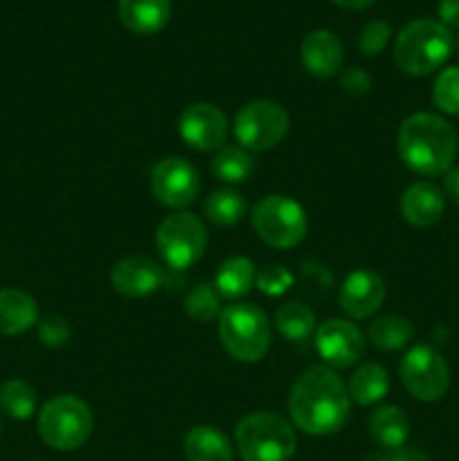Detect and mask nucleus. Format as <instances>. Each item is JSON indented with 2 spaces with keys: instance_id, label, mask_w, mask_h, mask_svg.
I'll return each mask as SVG.
<instances>
[{
  "instance_id": "f257e3e1",
  "label": "nucleus",
  "mask_w": 459,
  "mask_h": 461,
  "mask_svg": "<svg viewBox=\"0 0 459 461\" xmlns=\"http://www.w3.org/2000/svg\"><path fill=\"white\" fill-rule=\"evenodd\" d=\"M292 423L306 435H336L349 419L351 399L331 367L313 365L292 385L288 396Z\"/></svg>"
},
{
  "instance_id": "f03ea898",
  "label": "nucleus",
  "mask_w": 459,
  "mask_h": 461,
  "mask_svg": "<svg viewBox=\"0 0 459 461\" xmlns=\"http://www.w3.org/2000/svg\"><path fill=\"white\" fill-rule=\"evenodd\" d=\"M399 156L417 174L441 176L457 158V133L435 113H414L400 124Z\"/></svg>"
},
{
  "instance_id": "7ed1b4c3",
  "label": "nucleus",
  "mask_w": 459,
  "mask_h": 461,
  "mask_svg": "<svg viewBox=\"0 0 459 461\" xmlns=\"http://www.w3.org/2000/svg\"><path fill=\"white\" fill-rule=\"evenodd\" d=\"M453 52V34L432 18H418L400 30L394 45V61L405 75L426 77L446 63Z\"/></svg>"
},
{
  "instance_id": "20e7f679",
  "label": "nucleus",
  "mask_w": 459,
  "mask_h": 461,
  "mask_svg": "<svg viewBox=\"0 0 459 461\" xmlns=\"http://www.w3.org/2000/svg\"><path fill=\"white\" fill-rule=\"evenodd\" d=\"M243 461H288L295 455L297 437L291 423L274 412H255L234 430Z\"/></svg>"
},
{
  "instance_id": "39448f33",
  "label": "nucleus",
  "mask_w": 459,
  "mask_h": 461,
  "mask_svg": "<svg viewBox=\"0 0 459 461\" xmlns=\"http://www.w3.org/2000/svg\"><path fill=\"white\" fill-rule=\"evenodd\" d=\"M219 338L238 363H256L270 349V322L256 304L238 302L220 313Z\"/></svg>"
},
{
  "instance_id": "423d86ee",
  "label": "nucleus",
  "mask_w": 459,
  "mask_h": 461,
  "mask_svg": "<svg viewBox=\"0 0 459 461\" xmlns=\"http://www.w3.org/2000/svg\"><path fill=\"white\" fill-rule=\"evenodd\" d=\"M93 432V412L88 403L72 394L54 396L39 414V435L50 448L76 450Z\"/></svg>"
},
{
  "instance_id": "0eeeda50",
  "label": "nucleus",
  "mask_w": 459,
  "mask_h": 461,
  "mask_svg": "<svg viewBox=\"0 0 459 461\" xmlns=\"http://www.w3.org/2000/svg\"><path fill=\"white\" fill-rule=\"evenodd\" d=\"M252 228L256 237L268 246L288 250L302 243L309 230L304 207L292 198L273 194V196L261 198L252 210Z\"/></svg>"
},
{
  "instance_id": "6e6552de",
  "label": "nucleus",
  "mask_w": 459,
  "mask_h": 461,
  "mask_svg": "<svg viewBox=\"0 0 459 461\" xmlns=\"http://www.w3.org/2000/svg\"><path fill=\"white\" fill-rule=\"evenodd\" d=\"M156 246L169 268L187 270L205 252L207 230L198 216L189 212H176L158 225Z\"/></svg>"
},
{
  "instance_id": "1a4fd4ad",
  "label": "nucleus",
  "mask_w": 459,
  "mask_h": 461,
  "mask_svg": "<svg viewBox=\"0 0 459 461\" xmlns=\"http://www.w3.org/2000/svg\"><path fill=\"white\" fill-rule=\"evenodd\" d=\"M291 129L286 108L270 99L246 104L234 117V135L248 151H266L282 142Z\"/></svg>"
},
{
  "instance_id": "9d476101",
  "label": "nucleus",
  "mask_w": 459,
  "mask_h": 461,
  "mask_svg": "<svg viewBox=\"0 0 459 461\" xmlns=\"http://www.w3.org/2000/svg\"><path fill=\"white\" fill-rule=\"evenodd\" d=\"M400 378L414 399L439 401L448 392L450 372L448 363L436 349L428 345L412 347L400 360Z\"/></svg>"
},
{
  "instance_id": "9b49d317",
  "label": "nucleus",
  "mask_w": 459,
  "mask_h": 461,
  "mask_svg": "<svg viewBox=\"0 0 459 461\" xmlns=\"http://www.w3.org/2000/svg\"><path fill=\"white\" fill-rule=\"evenodd\" d=\"M201 189L198 171L184 158L171 156L158 162L151 171V192L162 205L183 210L192 205Z\"/></svg>"
},
{
  "instance_id": "f8f14e48",
  "label": "nucleus",
  "mask_w": 459,
  "mask_h": 461,
  "mask_svg": "<svg viewBox=\"0 0 459 461\" xmlns=\"http://www.w3.org/2000/svg\"><path fill=\"white\" fill-rule=\"evenodd\" d=\"M180 138L198 151H219L228 138V120L223 113L207 102L189 104L178 120Z\"/></svg>"
},
{
  "instance_id": "ddd939ff",
  "label": "nucleus",
  "mask_w": 459,
  "mask_h": 461,
  "mask_svg": "<svg viewBox=\"0 0 459 461\" xmlns=\"http://www.w3.org/2000/svg\"><path fill=\"white\" fill-rule=\"evenodd\" d=\"M315 349L324 363L345 369L363 358L364 336L349 320H327L315 333Z\"/></svg>"
},
{
  "instance_id": "4468645a",
  "label": "nucleus",
  "mask_w": 459,
  "mask_h": 461,
  "mask_svg": "<svg viewBox=\"0 0 459 461\" xmlns=\"http://www.w3.org/2000/svg\"><path fill=\"white\" fill-rule=\"evenodd\" d=\"M385 300V282L372 270H354L340 286V306L349 318L364 320Z\"/></svg>"
},
{
  "instance_id": "2eb2a0df",
  "label": "nucleus",
  "mask_w": 459,
  "mask_h": 461,
  "mask_svg": "<svg viewBox=\"0 0 459 461\" xmlns=\"http://www.w3.org/2000/svg\"><path fill=\"white\" fill-rule=\"evenodd\" d=\"M111 282L120 295L144 297L156 293L165 282V270L151 257L133 255L115 264L111 273Z\"/></svg>"
},
{
  "instance_id": "dca6fc26",
  "label": "nucleus",
  "mask_w": 459,
  "mask_h": 461,
  "mask_svg": "<svg viewBox=\"0 0 459 461\" xmlns=\"http://www.w3.org/2000/svg\"><path fill=\"white\" fill-rule=\"evenodd\" d=\"M300 59L304 70L315 79H331L340 72L342 59V41L328 30H313L302 39Z\"/></svg>"
},
{
  "instance_id": "f3484780",
  "label": "nucleus",
  "mask_w": 459,
  "mask_h": 461,
  "mask_svg": "<svg viewBox=\"0 0 459 461\" xmlns=\"http://www.w3.org/2000/svg\"><path fill=\"white\" fill-rule=\"evenodd\" d=\"M446 196L436 185L414 183L408 187L400 198V214L414 228H428L435 225L444 216Z\"/></svg>"
},
{
  "instance_id": "a211bd4d",
  "label": "nucleus",
  "mask_w": 459,
  "mask_h": 461,
  "mask_svg": "<svg viewBox=\"0 0 459 461\" xmlns=\"http://www.w3.org/2000/svg\"><path fill=\"white\" fill-rule=\"evenodd\" d=\"M120 21L135 34H158L171 18V0H120Z\"/></svg>"
},
{
  "instance_id": "6ab92c4d",
  "label": "nucleus",
  "mask_w": 459,
  "mask_h": 461,
  "mask_svg": "<svg viewBox=\"0 0 459 461\" xmlns=\"http://www.w3.org/2000/svg\"><path fill=\"white\" fill-rule=\"evenodd\" d=\"M39 322V304L21 288L0 291V333L21 336Z\"/></svg>"
},
{
  "instance_id": "aec40b11",
  "label": "nucleus",
  "mask_w": 459,
  "mask_h": 461,
  "mask_svg": "<svg viewBox=\"0 0 459 461\" xmlns=\"http://www.w3.org/2000/svg\"><path fill=\"white\" fill-rule=\"evenodd\" d=\"M369 437L381 448L399 450L403 448L410 437V419L399 405H385L378 408L369 417Z\"/></svg>"
},
{
  "instance_id": "412c9836",
  "label": "nucleus",
  "mask_w": 459,
  "mask_h": 461,
  "mask_svg": "<svg viewBox=\"0 0 459 461\" xmlns=\"http://www.w3.org/2000/svg\"><path fill=\"white\" fill-rule=\"evenodd\" d=\"M184 455L189 461H232V446L219 428L196 426L184 437Z\"/></svg>"
},
{
  "instance_id": "4be33fe9",
  "label": "nucleus",
  "mask_w": 459,
  "mask_h": 461,
  "mask_svg": "<svg viewBox=\"0 0 459 461\" xmlns=\"http://www.w3.org/2000/svg\"><path fill=\"white\" fill-rule=\"evenodd\" d=\"M255 279V264L248 257H230L216 270L214 288L225 300H238V297L248 295Z\"/></svg>"
},
{
  "instance_id": "5701e85b",
  "label": "nucleus",
  "mask_w": 459,
  "mask_h": 461,
  "mask_svg": "<svg viewBox=\"0 0 459 461\" xmlns=\"http://www.w3.org/2000/svg\"><path fill=\"white\" fill-rule=\"evenodd\" d=\"M387 390H390V374H387L385 367L376 363H367L356 369V374L349 381V387H346L349 399L363 405V408L385 399Z\"/></svg>"
},
{
  "instance_id": "b1692460",
  "label": "nucleus",
  "mask_w": 459,
  "mask_h": 461,
  "mask_svg": "<svg viewBox=\"0 0 459 461\" xmlns=\"http://www.w3.org/2000/svg\"><path fill=\"white\" fill-rule=\"evenodd\" d=\"M414 336V327L410 320L400 315H382L374 320L367 329V338L376 349L381 351H396L403 349Z\"/></svg>"
},
{
  "instance_id": "393cba45",
  "label": "nucleus",
  "mask_w": 459,
  "mask_h": 461,
  "mask_svg": "<svg viewBox=\"0 0 459 461\" xmlns=\"http://www.w3.org/2000/svg\"><path fill=\"white\" fill-rule=\"evenodd\" d=\"M252 171H255V158L241 147H220L212 158V174L220 183H243L250 178Z\"/></svg>"
},
{
  "instance_id": "a878e982",
  "label": "nucleus",
  "mask_w": 459,
  "mask_h": 461,
  "mask_svg": "<svg viewBox=\"0 0 459 461\" xmlns=\"http://www.w3.org/2000/svg\"><path fill=\"white\" fill-rule=\"evenodd\" d=\"M274 327L291 342H302L313 333L315 315L313 311L300 302H288L274 313Z\"/></svg>"
},
{
  "instance_id": "bb28decb",
  "label": "nucleus",
  "mask_w": 459,
  "mask_h": 461,
  "mask_svg": "<svg viewBox=\"0 0 459 461\" xmlns=\"http://www.w3.org/2000/svg\"><path fill=\"white\" fill-rule=\"evenodd\" d=\"M248 203L234 189H219V192L212 194L205 201V214L207 219L214 225L220 228H230V225H237L238 221L246 216Z\"/></svg>"
},
{
  "instance_id": "cd10ccee",
  "label": "nucleus",
  "mask_w": 459,
  "mask_h": 461,
  "mask_svg": "<svg viewBox=\"0 0 459 461\" xmlns=\"http://www.w3.org/2000/svg\"><path fill=\"white\" fill-rule=\"evenodd\" d=\"M0 410L7 417L25 421L36 410V392L25 381H7L0 385Z\"/></svg>"
},
{
  "instance_id": "c85d7f7f",
  "label": "nucleus",
  "mask_w": 459,
  "mask_h": 461,
  "mask_svg": "<svg viewBox=\"0 0 459 461\" xmlns=\"http://www.w3.org/2000/svg\"><path fill=\"white\" fill-rule=\"evenodd\" d=\"M184 311L189 318L202 324L220 318L223 309H220V295L216 293L214 284H198L194 291H189L187 300H184Z\"/></svg>"
},
{
  "instance_id": "c756f323",
  "label": "nucleus",
  "mask_w": 459,
  "mask_h": 461,
  "mask_svg": "<svg viewBox=\"0 0 459 461\" xmlns=\"http://www.w3.org/2000/svg\"><path fill=\"white\" fill-rule=\"evenodd\" d=\"M432 102L448 115H459V68H446L432 86Z\"/></svg>"
},
{
  "instance_id": "7c9ffc66",
  "label": "nucleus",
  "mask_w": 459,
  "mask_h": 461,
  "mask_svg": "<svg viewBox=\"0 0 459 461\" xmlns=\"http://www.w3.org/2000/svg\"><path fill=\"white\" fill-rule=\"evenodd\" d=\"M292 282H295V279H292L291 270H286L279 264L266 266L264 270H259V275H256L255 279L256 288H259L264 295H270V297L284 295V293L292 286Z\"/></svg>"
},
{
  "instance_id": "2f4dec72",
  "label": "nucleus",
  "mask_w": 459,
  "mask_h": 461,
  "mask_svg": "<svg viewBox=\"0 0 459 461\" xmlns=\"http://www.w3.org/2000/svg\"><path fill=\"white\" fill-rule=\"evenodd\" d=\"M390 36H392L390 23L369 21L367 25L363 27V32H360V39H358L360 52H363L364 57H376V54H381L382 50L387 48Z\"/></svg>"
},
{
  "instance_id": "473e14b6",
  "label": "nucleus",
  "mask_w": 459,
  "mask_h": 461,
  "mask_svg": "<svg viewBox=\"0 0 459 461\" xmlns=\"http://www.w3.org/2000/svg\"><path fill=\"white\" fill-rule=\"evenodd\" d=\"M72 338V327L66 318L61 315H48L39 322V340L45 347H63L68 345Z\"/></svg>"
},
{
  "instance_id": "72a5a7b5",
  "label": "nucleus",
  "mask_w": 459,
  "mask_h": 461,
  "mask_svg": "<svg viewBox=\"0 0 459 461\" xmlns=\"http://www.w3.org/2000/svg\"><path fill=\"white\" fill-rule=\"evenodd\" d=\"M340 86L351 97H360V95H364L372 88V77L363 68H349V70H345L340 75Z\"/></svg>"
},
{
  "instance_id": "f704fd0d",
  "label": "nucleus",
  "mask_w": 459,
  "mask_h": 461,
  "mask_svg": "<svg viewBox=\"0 0 459 461\" xmlns=\"http://www.w3.org/2000/svg\"><path fill=\"white\" fill-rule=\"evenodd\" d=\"M439 23L450 27H459V0H439Z\"/></svg>"
},
{
  "instance_id": "c9c22d12",
  "label": "nucleus",
  "mask_w": 459,
  "mask_h": 461,
  "mask_svg": "<svg viewBox=\"0 0 459 461\" xmlns=\"http://www.w3.org/2000/svg\"><path fill=\"white\" fill-rule=\"evenodd\" d=\"M444 194H446V198H448V201H453L454 205H459V167L446 171Z\"/></svg>"
},
{
  "instance_id": "e433bc0d",
  "label": "nucleus",
  "mask_w": 459,
  "mask_h": 461,
  "mask_svg": "<svg viewBox=\"0 0 459 461\" xmlns=\"http://www.w3.org/2000/svg\"><path fill=\"white\" fill-rule=\"evenodd\" d=\"M381 461H430L428 455L418 453L414 448H399V450H390V455H385Z\"/></svg>"
},
{
  "instance_id": "4c0bfd02",
  "label": "nucleus",
  "mask_w": 459,
  "mask_h": 461,
  "mask_svg": "<svg viewBox=\"0 0 459 461\" xmlns=\"http://www.w3.org/2000/svg\"><path fill=\"white\" fill-rule=\"evenodd\" d=\"M331 3H336L338 7H345V9H364L372 3H376V0H331Z\"/></svg>"
},
{
  "instance_id": "58836bf2",
  "label": "nucleus",
  "mask_w": 459,
  "mask_h": 461,
  "mask_svg": "<svg viewBox=\"0 0 459 461\" xmlns=\"http://www.w3.org/2000/svg\"><path fill=\"white\" fill-rule=\"evenodd\" d=\"M0 430H3V423H0Z\"/></svg>"
},
{
  "instance_id": "ea45409f",
  "label": "nucleus",
  "mask_w": 459,
  "mask_h": 461,
  "mask_svg": "<svg viewBox=\"0 0 459 461\" xmlns=\"http://www.w3.org/2000/svg\"><path fill=\"white\" fill-rule=\"evenodd\" d=\"M457 50H459V41H457Z\"/></svg>"
}]
</instances>
